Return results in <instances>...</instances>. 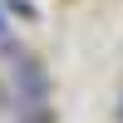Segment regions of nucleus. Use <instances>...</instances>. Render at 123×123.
I'll return each mask as SVG.
<instances>
[{
	"label": "nucleus",
	"instance_id": "1",
	"mask_svg": "<svg viewBox=\"0 0 123 123\" xmlns=\"http://www.w3.org/2000/svg\"><path fill=\"white\" fill-rule=\"evenodd\" d=\"M10 108H49V79L35 59L15 64V89H10Z\"/></svg>",
	"mask_w": 123,
	"mask_h": 123
},
{
	"label": "nucleus",
	"instance_id": "2",
	"mask_svg": "<svg viewBox=\"0 0 123 123\" xmlns=\"http://www.w3.org/2000/svg\"><path fill=\"white\" fill-rule=\"evenodd\" d=\"M0 113H10V84H0Z\"/></svg>",
	"mask_w": 123,
	"mask_h": 123
},
{
	"label": "nucleus",
	"instance_id": "3",
	"mask_svg": "<svg viewBox=\"0 0 123 123\" xmlns=\"http://www.w3.org/2000/svg\"><path fill=\"white\" fill-rule=\"evenodd\" d=\"M10 35V20H5V10H0V39H5Z\"/></svg>",
	"mask_w": 123,
	"mask_h": 123
},
{
	"label": "nucleus",
	"instance_id": "4",
	"mask_svg": "<svg viewBox=\"0 0 123 123\" xmlns=\"http://www.w3.org/2000/svg\"><path fill=\"white\" fill-rule=\"evenodd\" d=\"M113 118H118V123H123V94H118V108H113Z\"/></svg>",
	"mask_w": 123,
	"mask_h": 123
}]
</instances>
